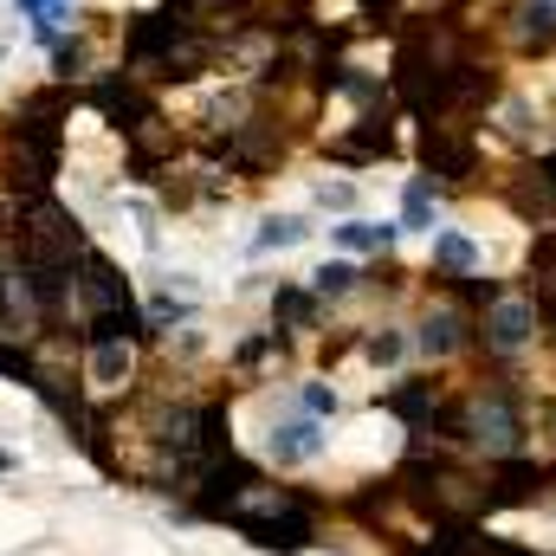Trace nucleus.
Listing matches in <instances>:
<instances>
[{
    "mask_svg": "<svg viewBox=\"0 0 556 556\" xmlns=\"http://www.w3.org/2000/svg\"><path fill=\"white\" fill-rule=\"evenodd\" d=\"M85 247H91L85 227H78L72 207H59L52 194L13 201V266H78Z\"/></svg>",
    "mask_w": 556,
    "mask_h": 556,
    "instance_id": "f257e3e1",
    "label": "nucleus"
},
{
    "mask_svg": "<svg viewBox=\"0 0 556 556\" xmlns=\"http://www.w3.org/2000/svg\"><path fill=\"white\" fill-rule=\"evenodd\" d=\"M247 544H260V551H311V538H317V498L311 492H278L273 505H240L233 518H227Z\"/></svg>",
    "mask_w": 556,
    "mask_h": 556,
    "instance_id": "f03ea898",
    "label": "nucleus"
},
{
    "mask_svg": "<svg viewBox=\"0 0 556 556\" xmlns=\"http://www.w3.org/2000/svg\"><path fill=\"white\" fill-rule=\"evenodd\" d=\"M466 440H472L485 459H511V453H525V440H531V415H525V402H518L511 382H492V389H479V395L466 402Z\"/></svg>",
    "mask_w": 556,
    "mask_h": 556,
    "instance_id": "7ed1b4c3",
    "label": "nucleus"
},
{
    "mask_svg": "<svg viewBox=\"0 0 556 556\" xmlns=\"http://www.w3.org/2000/svg\"><path fill=\"white\" fill-rule=\"evenodd\" d=\"M538 330H544V304L531 298V291H505L492 311H479V343H485V356H518V350H531L538 343Z\"/></svg>",
    "mask_w": 556,
    "mask_h": 556,
    "instance_id": "20e7f679",
    "label": "nucleus"
},
{
    "mask_svg": "<svg viewBox=\"0 0 556 556\" xmlns=\"http://www.w3.org/2000/svg\"><path fill=\"white\" fill-rule=\"evenodd\" d=\"M260 485H266V479H260V466H253V459H240V453H227V459H214V466L201 472V485L188 492V518H233Z\"/></svg>",
    "mask_w": 556,
    "mask_h": 556,
    "instance_id": "39448f33",
    "label": "nucleus"
},
{
    "mask_svg": "<svg viewBox=\"0 0 556 556\" xmlns=\"http://www.w3.org/2000/svg\"><path fill=\"white\" fill-rule=\"evenodd\" d=\"M420 168L440 175L446 188H466V181L479 175V142H472V130H466L459 117H446V124H420Z\"/></svg>",
    "mask_w": 556,
    "mask_h": 556,
    "instance_id": "423d86ee",
    "label": "nucleus"
},
{
    "mask_svg": "<svg viewBox=\"0 0 556 556\" xmlns=\"http://www.w3.org/2000/svg\"><path fill=\"white\" fill-rule=\"evenodd\" d=\"M72 298L85 304V317H98V311H124V304H137V291H130V278L117 273L98 247H85L78 253V266H72Z\"/></svg>",
    "mask_w": 556,
    "mask_h": 556,
    "instance_id": "0eeeda50",
    "label": "nucleus"
},
{
    "mask_svg": "<svg viewBox=\"0 0 556 556\" xmlns=\"http://www.w3.org/2000/svg\"><path fill=\"white\" fill-rule=\"evenodd\" d=\"M544 498V466L511 453V459H492V479H485V505L492 511H511V505H538Z\"/></svg>",
    "mask_w": 556,
    "mask_h": 556,
    "instance_id": "6e6552de",
    "label": "nucleus"
},
{
    "mask_svg": "<svg viewBox=\"0 0 556 556\" xmlns=\"http://www.w3.org/2000/svg\"><path fill=\"white\" fill-rule=\"evenodd\" d=\"M91 104H98V111H104V117H111L124 137H130L137 124H149V117H155V98H149V85H142V78H130V72H117V78H98V85H91Z\"/></svg>",
    "mask_w": 556,
    "mask_h": 556,
    "instance_id": "1a4fd4ad",
    "label": "nucleus"
},
{
    "mask_svg": "<svg viewBox=\"0 0 556 556\" xmlns=\"http://www.w3.org/2000/svg\"><path fill=\"white\" fill-rule=\"evenodd\" d=\"M330 155H337V162H350V168L395 155V117H389V104H369V111L356 117V130H350V137L330 142Z\"/></svg>",
    "mask_w": 556,
    "mask_h": 556,
    "instance_id": "9d476101",
    "label": "nucleus"
},
{
    "mask_svg": "<svg viewBox=\"0 0 556 556\" xmlns=\"http://www.w3.org/2000/svg\"><path fill=\"white\" fill-rule=\"evenodd\" d=\"M472 343V317L466 311H427L415 330V350L427 356V363H446V356H459Z\"/></svg>",
    "mask_w": 556,
    "mask_h": 556,
    "instance_id": "9b49d317",
    "label": "nucleus"
},
{
    "mask_svg": "<svg viewBox=\"0 0 556 556\" xmlns=\"http://www.w3.org/2000/svg\"><path fill=\"white\" fill-rule=\"evenodd\" d=\"M511 39L525 46V52H556V0H518V13H511Z\"/></svg>",
    "mask_w": 556,
    "mask_h": 556,
    "instance_id": "f8f14e48",
    "label": "nucleus"
},
{
    "mask_svg": "<svg viewBox=\"0 0 556 556\" xmlns=\"http://www.w3.org/2000/svg\"><path fill=\"white\" fill-rule=\"evenodd\" d=\"M427 273L440 278V285H453V278H466V273H479V247L466 240V233H433V260H427Z\"/></svg>",
    "mask_w": 556,
    "mask_h": 556,
    "instance_id": "ddd939ff",
    "label": "nucleus"
},
{
    "mask_svg": "<svg viewBox=\"0 0 556 556\" xmlns=\"http://www.w3.org/2000/svg\"><path fill=\"white\" fill-rule=\"evenodd\" d=\"M85 363H91V389H124L137 369V343H91Z\"/></svg>",
    "mask_w": 556,
    "mask_h": 556,
    "instance_id": "4468645a",
    "label": "nucleus"
},
{
    "mask_svg": "<svg viewBox=\"0 0 556 556\" xmlns=\"http://www.w3.org/2000/svg\"><path fill=\"white\" fill-rule=\"evenodd\" d=\"M317 304H324V298H317L311 285H278L273 291V324L278 330H311V324H317Z\"/></svg>",
    "mask_w": 556,
    "mask_h": 556,
    "instance_id": "2eb2a0df",
    "label": "nucleus"
},
{
    "mask_svg": "<svg viewBox=\"0 0 556 556\" xmlns=\"http://www.w3.org/2000/svg\"><path fill=\"white\" fill-rule=\"evenodd\" d=\"M324 453V433H317V420H285L273 433V459L278 466H298V459H317Z\"/></svg>",
    "mask_w": 556,
    "mask_h": 556,
    "instance_id": "dca6fc26",
    "label": "nucleus"
},
{
    "mask_svg": "<svg viewBox=\"0 0 556 556\" xmlns=\"http://www.w3.org/2000/svg\"><path fill=\"white\" fill-rule=\"evenodd\" d=\"M395 240H402L395 220H350V227H337V247H350V253H389Z\"/></svg>",
    "mask_w": 556,
    "mask_h": 556,
    "instance_id": "f3484780",
    "label": "nucleus"
},
{
    "mask_svg": "<svg viewBox=\"0 0 556 556\" xmlns=\"http://www.w3.org/2000/svg\"><path fill=\"white\" fill-rule=\"evenodd\" d=\"M0 376L20 382V389H39V350L20 343V337H0Z\"/></svg>",
    "mask_w": 556,
    "mask_h": 556,
    "instance_id": "a211bd4d",
    "label": "nucleus"
},
{
    "mask_svg": "<svg viewBox=\"0 0 556 556\" xmlns=\"http://www.w3.org/2000/svg\"><path fill=\"white\" fill-rule=\"evenodd\" d=\"M479 551V525H440L433 544H420L415 556H472Z\"/></svg>",
    "mask_w": 556,
    "mask_h": 556,
    "instance_id": "6ab92c4d",
    "label": "nucleus"
},
{
    "mask_svg": "<svg viewBox=\"0 0 556 556\" xmlns=\"http://www.w3.org/2000/svg\"><path fill=\"white\" fill-rule=\"evenodd\" d=\"M356 266H350V260H324V266H317V273H311V291H317V298H350V291H356Z\"/></svg>",
    "mask_w": 556,
    "mask_h": 556,
    "instance_id": "aec40b11",
    "label": "nucleus"
},
{
    "mask_svg": "<svg viewBox=\"0 0 556 556\" xmlns=\"http://www.w3.org/2000/svg\"><path fill=\"white\" fill-rule=\"evenodd\" d=\"M285 350H291V330H266V337H253V343H240V350H233V369H260V363H266V356H285Z\"/></svg>",
    "mask_w": 556,
    "mask_h": 556,
    "instance_id": "412c9836",
    "label": "nucleus"
},
{
    "mask_svg": "<svg viewBox=\"0 0 556 556\" xmlns=\"http://www.w3.org/2000/svg\"><path fill=\"white\" fill-rule=\"evenodd\" d=\"M453 291H459V311H492V304L505 298V285H498V278H479V273L453 278Z\"/></svg>",
    "mask_w": 556,
    "mask_h": 556,
    "instance_id": "4be33fe9",
    "label": "nucleus"
},
{
    "mask_svg": "<svg viewBox=\"0 0 556 556\" xmlns=\"http://www.w3.org/2000/svg\"><path fill=\"white\" fill-rule=\"evenodd\" d=\"M85 65H91V52H85V39H52V72H59V85H72V78H85Z\"/></svg>",
    "mask_w": 556,
    "mask_h": 556,
    "instance_id": "5701e85b",
    "label": "nucleus"
},
{
    "mask_svg": "<svg viewBox=\"0 0 556 556\" xmlns=\"http://www.w3.org/2000/svg\"><path fill=\"white\" fill-rule=\"evenodd\" d=\"M408 227H433V194H427V181H408V194H402V233Z\"/></svg>",
    "mask_w": 556,
    "mask_h": 556,
    "instance_id": "b1692460",
    "label": "nucleus"
},
{
    "mask_svg": "<svg viewBox=\"0 0 556 556\" xmlns=\"http://www.w3.org/2000/svg\"><path fill=\"white\" fill-rule=\"evenodd\" d=\"M298 240H304V220H266L253 253H278V247H298Z\"/></svg>",
    "mask_w": 556,
    "mask_h": 556,
    "instance_id": "393cba45",
    "label": "nucleus"
},
{
    "mask_svg": "<svg viewBox=\"0 0 556 556\" xmlns=\"http://www.w3.org/2000/svg\"><path fill=\"white\" fill-rule=\"evenodd\" d=\"M402 356H408V337H402V330H376V337H369V363L389 369V363H402Z\"/></svg>",
    "mask_w": 556,
    "mask_h": 556,
    "instance_id": "a878e982",
    "label": "nucleus"
},
{
    "mask_svg": "<svg viewBox=\"0 0 556 556\" xmlns=\"http://www.w3.org/2000/svg\"><path fill=\"white\" fill-rule=\"evenodd\" d=\"M531 278H556V227H538V247H531Z\"/></svg>",
    "mask_w": 556,
    "mask_h": 556,
    "instance_id": "bb28decb",
    "label": "nucleus"
},
{
    "mask_svg": "<svg viewBox=\"0 0 556 556\" xmlns=\"http://www.w3.org/2000/svg\"><path fill=\"white\" fill-rule=\"evenodd\" d=\"M304 415H311V420L337 415V389H324V382H304Z\"/></svg>",
    "mask_w": 556,
    "mask_h": 556,
    "instance_id": "cd10ccee",
    "label": "nucleus"
},
{
    "mask_svg": "<svg viewBox=\"0 0 556 556\" xmlns=\"http://www.w3.org/2000/svg\"><path fill=\"white\" fill-rule=\"evenodd\" d=\"M181 317H188L181 298H155V304H149V324H155V330H168V324H181Z\"/></svg>",
    "mask_w": 556,
    "mask_h": 556,
    "instance_id": "c85d7f7f",
    "label": "nucleus"
},
{
    "mask_svg": "<svg viewBox=\"0 0 556 556\" xmlns=\"http://www.w3.org/2000/svg\"><path fill=\"white\" fill-rule=\"evenodd\" d=\"M538 168H544V181H551V188H556V149H551V155H544V162H538Z\"/></svg>",
    "mask_w": 556,
    "mask_h": 556,
    "instance_id": "c756f323",
    "label": "nucleus"
},
{
    "mask_svg": "<svg viewBox=\"0 0 556 556\" xmlns=\"http://www.w3.org/2000/svg\"><path fill=\"white\" fill-rule=\"evenodd\" d=\"M363 7H369V13H395L402 0H363Z\"/></svg>",
    "mask_w": 556,
    "mask_h": 556,
    "instance_id": "7c9ffc66",
    "label": "nucleus"
},
{
    "mask_svg": "<svg viewBox=\"0 0 556 556\" xmlns=\"http://www.w3.org/2000/svg\"><path fill=\"white\" fill-rule=\"evenodd\" d=\"M433 7H440V13H459V7H466V0H433Z\"/></svg>",
    "mask_w": 556,
    "mask_h": 556,
    "instance_id": "2f4dec72",
    "label": "nucleus"
},
{
    "mask_svg": "<svg viewBox=\"0 0 556 556\" xmlns=\"http://www.w3.org/2000/svg\"><path fill=\"white\" fill-rule=\"evenodd\" d=\"M0 472H13V453H0Z\"/></svg>",
    "mask_w": 556,
    "mask_h": 556,
    "instance_id": "473e14b6",
    "label": "nucleus"
},
{
    "mask_svg": "<svg viewBox=\"0 0 556 556\" xmlns=\"http://www.w3.org/2000/svg\"><path fill=\"white\" fill-rule=\"evenodd\" d=\"M544 415H551V427H556V408H544Z\"/></svg>",
    "mask_w": 556,
    "mask_h": 556,
    "instance_id": "72a5a7b5",
    "label": "nucleus"
}]
</instances>
